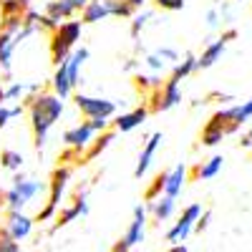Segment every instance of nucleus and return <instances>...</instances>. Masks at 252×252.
<instances>
[{
  "instance_id": "obj_1",
  "label": "nucleus",
  "mask_w": 252,
  "mask_h": 252,
  "mask_svg": "<svg viewBox=\"0 0 252 252\" xmlns=\"http://www.w3.org/2000/svg\"><path fill=\"white\" fill-rule=\"evenodd\" d=\"M66 111V101H61L51 91H38L31 98L28 116H31V129H33V141L38 149H43V144L48 139V131L56 126V121Z\"/></svg>"
},
{
  "instance_id": "obj_2",
  "label": "nucleus",
  "mask_w": 252,
  "mask_h": 252,
  "mask_svg": "<svg viewBox=\"0 0 252 252\" xmlns=\"http://www.w3.org/2000/svg\"><path fill=\"white\" fill-rule=\"evenodd\" d=\"M46 189V184L40 182V179H33V177H23V174H18L13 179V184L5 189V194H3V204L10 209V212H23V207L31 204L40 192Z\"/></svg>"
},
{
  "instance_id": "obj_3",
  "label": "nucleus",
  "mask_w": 252,
  "mask_h": 252,
  "mask_svg": "<svg viewBox=\"0 0 252 252\" xmlns=\"http://www.w3.org/2000/svg\"><path fill=\"white\" fill-rule=\"evenodd\" d=\"M81 31H83L81 20H66L51 33V58L56 66H61L76 51V43L81 40Z\"/></svg>"
},
{
  "instance_id": "obj_4",
  "label": "nucleus",
  "mask_w": 252,
  "mask_h": 252,
  "mask_svg": "<svg viewBox=\"0 0 252 252\" xmlns=\"http://www.w3.org/2000/svg\"><path fill=\"white\" fill-rule=\"evenodd\" d=\"M131 18L134 10L124 0H89V5L81 10V23H98L106 18Z\"/></svg>"
},
{
  "instance_id": "obj_5",
  "label": "nucleus",
  "mask_w": 252,
  "mask_h": 252,
  "mask_svg": "<svg viewBox=\"0 0 252 252\" xmlns=\"http://www.w3.org/2000/svg\"><path fill=\"white\" fill-rule=\"evenodd\" d=\"M73 103L76 109L86 116L89 121L94 119H111L116 114V101L111 98H103V96H89V94H76L73 96Z\"/></svg>"
},
{
  "instance_id": "obj_6",
  "label": "nucleus",
  "mask_w": 252,
  "mask_h": 252,
  "mask_svg": "<svg viewBox=\"0 0 252 252\" xmlns=\"http://www.w3.org/2000/svg\"><path fill=\"white\" fill-rule=\"evenodd\" d=\"M202 215V204H189L184 207V212L179 215V220L172 224V229L166 232V242L169 245H184V240L194 232V224Z\"/></svg>"
},
{
  "instance_id": "obj_7",
  "label": "nucleus",
  "mask_w": 252,
  "mask_h": 252,
  "mask_svg": "<svg viewBox=\"0 0 252 252\" xmlns=\"http://www.w3.org/2000/svg\"><path fill=\"white\" fill-rule=\"evenodd\" d=\"M144 232H146V207L144 204H136L134 207V220L126 229V235L114 245L111 252H131L139 242H144Z\"/></svg>"
},
{
  "instance_id": "obj_8",
  "label": "nucleus",
  "mask_w": 252,
  "mask_h": 252,
  "mask_svg": "<svg viewBox=\"0 0 252 252\" xmlns=\"http://www.w3.org/2000/svg\"><path fill=\"white\" fill-rule=\"evenodd\" d=\"M68 177H71V169H68V166H61V169H56V172H53L48 204H46V207H43V209H40V212H38V220H40V222L51 220V217H53V212L58 209V204H61V197H63V192H66Z\"/></svg>"
},
{
  "instance_id": "obj_9",
  "label": "nucleus",
  "mask_w": 252,
  "mask_h": 252,
  "mask_svg": "<svg viewBox=\"0 0 252 252\" xmlns=\"http://www.w3.org/2000/svg\"><path fill=\"white\" fill-rule=\"evenodd\" d=\"M86 5H89V0H48L43 15L53 26H61V23H66V20H73L76 13H81Z\"/></svg>"
},
{
  "instance_id": "obj_10",
  "label": "nucleus",
  "mask_w": 252,
  "mask_h": 252,
  "mask_svg": "<svg viewBox=\"0 0 252 252\" xmlns=\"http://www.w3.org/2000/svg\"><path fill=\"white\" fill-rule=\"evenodd\" d=\"M94 139H96V131L91 129V124L89 121H81V124H76V126H71V129L63 134V144L68 146V149H73V152H89V146L94 144Z\"/></svg>"
},
{
  "instance_id": "obj_11",
  "label": "nucleus",
  "mask_w": 252,
  "mask_h": 252,
  "mask_svg": "<svg viewBox=\"0 0 252 252\" xmlns=\"http://www.w3.org/2000/svg\"><path fill=\"white\" fill-rule=\"evenodd\" d=\"M154 111H169L174 106H179L182 103V89H179V81L169 78V81H164L161 86L154 91Z\"/></svg>"
},
{
  "instance_id": "obj_12",
  "label": "nucleus",
  "mask_w": 252,
  "mask_h": 252,
  "mask_svg": "<svg viewBox=\"0 0 252 252\" xmlns=\"http://www.w3.org/2000/svg\"><path fill=\"white\" fill-rule=\"evenodd\" d=\"M33 227H35V220H33V217H28V215H23V212H10L8 220H5L3 232H5L8 237H13L15 242H20V240H26V237L33 235Z\"/></svg>"
},
{
  "instance_id": "obj_13",
  "label": "nucleus",
  "mask_w": 252,
  "mask_h": 252,
  "mask_svg": "<svg viewBox=\"0 0 252 252\" xmlns=\"http://www.w3.org/2000/svg\"><path fill=\"white\" fill-rule=\"evenodd\" d=\"M161 141H164V134H161V131H154L149 139H146V144L141 146L139 161H136V166H134V177H136V179H141L146 172H149V166H152V161H154V157H157V152H159Z\"/></svg>"
},
{
  "instance_id": "obj_14",
  "label": "nucleus",
  "mask_w": 252,
  "mask_h": 252,
  "mask_svg": "<svg viewBox=\"0 0 252 252\" xmlns=\"http://www.w3.org/2000/svg\"><path fill=\"white\" fill-rule=\"evenodd\" d=\"M184 182H187V166L184 164H177L174 169L164 172L161 174V197L177 199L184 189Z\"/></svg>"
},
{
  "instance_id": "obj_15",
  "label": "nucleus",
  "mask_w": 252,
  "mask_h": 252,
  "mask_svg": "<svg viewBox=\"0 0 252 252\" xmlns=\"http://www.w3.org/2000/svg\"><path fill=\"white\" fill-rule=\"evenodd\" d=\"M224 51H227V43H224V40H220V38L209 40V43L204 46V51H202V53L197 56V71L212 68V66H215L217 61H222Z\"/></svg>"
},
{
  "instance_id": "obj_16",
  "label": "nucleus",
  "mask_w": 252,
  "mask_h": 252,
  "mask_svg": "<svg viewBox=\"0 0 252 252\" xmlns=\"http://www.w3.org/2000/svg\"><path fill=\"white\" fill-rule=\"evenodd\" d=\"M149 106H139L134 111H126V114H119L114 119V129L116 131H134L136 126H141L146 119H149Z\"/></svg>"
},
{
  "instance_id": "obj_17",
  "label": "nucleus",
  "mask_w": 252,
  "mask_h": 252,
  "mask_svg": "<svg viewBox=\"0 0 252 252\" xmlns=\"http://www.w3.org/2000/svg\"><path fill=\"white\" fill-rule=\"evenodd\" d=\"M51 94L53 96H58L61 101H66V98H71L73 96V86H71V81H68V68H66V61L61 63V66H56V71H53V78H51Z\"/></svg>"
},
{
  "instance_id": "obj_18",
  "label": "nucleus",
  "mask_w": 252,
  "mask_h": 252,
  "mask_svg": "<svg viewBox=\"0 0 252 252\" xmlns=\"http://www.w3.org/2000/svg\"><path fill=\"white\" fill-rule=\"evenodd\" d=\"M86 215H89V197H86V194H78V197H76V202H73L68 209H63V212L58 215V220H56L53 229H61V227H66V224H71L73 220L86 217Z\"/></svg>"
},
{
  "instance_id": "obj_19",
  "label": "nucleus",
  "mask_w": 252,
  "mask_h": 252,
  "mask_svg": "<svg viewBox=\"0 0 252 252\" xmlns=\"http://www.w3.org/2000/svg\"><path fill=\"white\" fill-rule=\"evenodd\" d=\"M18 43H15V35L0 28V73L8 76L13 68V53H15Z\"/></svg>"
},
{
  "instance_id": "obj_20",
  "label": "nucleus",
  "mask_w": 252,
  "mask_h": 252,
  "mask_svg": "<svg viewBox=\"0 0 252 252\" xmlns=\"http://www.w3.org/2000/svg\"><path fill=\"white\" fill-rule=\"evenodd\" d=\"M89 61V48H76L68 58H66V68H68V81H71V86L76 89L78 83H81V68H83V63Z\"/></svg>"
},
{
  "instance_id": "obj_21",
  "label": "nucleus",
  "mask_w": 252,
  "mask_h": 252,
  "mask_svg": "<svg viewBox=\"0 0 252 252\" xmlns=\"http://www.w3.org/2000/svg\"><path fill=\"white\" fill-rule=\"evenodd\" d=\"M40 91V83H26V81H13L10 86H3V103H8V101H18L20 96H26V94H38Z\"/></svg>"
},
{
  "instance_id": "obj_22",
  "label": "nucleus",
  "mask_w": 252,
  "mask_h": 252,
  "mask_svg": "<svg viewBox=\"0 0 252 252\" xmlns=\"http://www.w3.org/2000/svg\"><path fill=\"white\" fill-rule=\"evenodd\" d=\"M174 209H177V202L169 197H157L154 202H149V212L154 215L157 222H166L174 215Z\"/></svg>"
},
{
  "instance_id": "obj_23",
  "label": "nucleus",
  "mask_w": 252,
  "mask_h": 252,
  "mask_svg": "<svg viewBox=\"0 0 252 252\" xmlns=\"http://www.w3.org/2000/svg\"><path fill=\"white\" fill-rule=\"evenodd\" d=\"M222 164H224V159H222L220 154L209 157V159H204L197 169H194V177H197V179H215V177L222 172Z\"/></svg>"
},
{
  "instance_id": "obj_24",
  "label": "nucleus",
  "mask_w": 252,
  "mask_h": 252,
  "mask_svg": "<svg viewBox=\"0 0 252 252\" xmlns=\"http://www.w3.org/2000/svg\"><path fill=\"white\" fill-rule=\"evenodd\" d=\"M194 71H197V56H194V53H187L184 61H179L177 66L172 68V76H169V78L182 81V78H187V76H192Z\"/></svg>"
},
{
  "instance_id": "obj_25",
  "label": "nucleus",
  "mask_w": 252,
  "mask_h": 252,
  "mask_svg": "<svg viewBox=\"0 0 252 252\" xmlns=\"http://www.w3.org/2000/svg\"><path fill=\"white\" fill-rule=\"evenodd\" d=\"M23 154L15 152V149H3L0 152V166H3L5 172H20L23 169Z\"/></svg>"
},
{
  "instance_id": "obj_26",
  "label": "nucleus",
  "mask_w": 252,
  "mask_h": 252,
  "mask_svg": "<svg viewBox=\"0 0 252 252\" xmlns=\"http://www.w3.org/2000/svg\"><path fill=\"white\" fill-rule=\"evenodd\" d=\"M224 136H227V134H224L222 126H215V124H209V121H207L204 129H202V144H204V146H217Z\"/></svg>"
},
{
  "instance_id": "obj_27",
  "label": "nucleus",
  "mask_w": 252,
  "mask_h": 252,
  "mask_svg": "<svg viewBox=\"0 0 252 252\" xmlns=\"http://www.w3.org/2000/svg\"><path fill=\"white\" fill-rule=\"evenodd\" d=\"M152 18H154L152 10H139V13H134V15H131V35L139 38V33H141L146 26H149Z\"/></svg>"
},
{
  "instance_id": "obj_28",
  "label": "nucleus",
  "mask_w": 252,
  "mask_h": 252,
  "mask_svg": "<svg viewBox=\"0 0 252 252\" xmlns=\"http://www.w3.org/2000/svg\"><path fill=\"white\" fill-rule=\"evenodd\" d=\"M20 114H23V103H13V106H8V103H0V131L8 126L10 119H15V116H20Z\"/></svg>"
},
{
  "instance_id": "obj_29",
  "label": "nucleus",
  "mask_w": 252,
  "mask_h": 252,
  "mask_svg": "<svg viewBox=\"0 0 252 252\" xmlns=\"http://www.w3.org/2000/svg\"><path fill=\"white\" fill-rule=\"evenodd\" d=\"M111 141H114V134H111V131H103V134H101L98 139H94V144L89 146L86 157H89V159H96V157H98V154H101L103 149H106V146H109Z\"/></svg>"
},
{
  "instance_id": "obj_30",
  "label": "nucleus",
  "mask_w": 252,
  "mask_h": 252,
  "mask_svg": "<svg viewBox=\"0 0 252 252\" xmlns=\"http://www.w3.org/2000/svg\"><path fill=\"white\" fill-rule=\"evenodd\" d=\"M3 15H23L28 10V0H0Z\"/></svg>"
},
{
  "instance_id": "obj_31",
  "label": "nucleus",
  "mask_w": 252,
  "mask_h": 252,
  "mask_svg": "<svg viewBox=\"0 0 252 252\" xmlns=\"http://www.w3.org/2000/svg\"><path fill=\"white\" fill-rule=\"evenodd\" d=\"M252 119V98L250 101H242V103H235V126H245L247 121Z\"/></svg>"
},
{
  "instance_id": "obj_32",
  "label": "nucleus",
  "mask_w": 252,
  "mask_h": 252,
  "mask_svg": "<svg viewBox=\"0 0 252 252\" xmlns=\"http://www.w3.org/2000/svg\"><path fill=\"white\" fill-rule=\"evenodd\" d=\"M154 5L161 8V10H169V13H177L187 5V0H154Z\"/></svg>"
},
{
  "instance_id": "obj_33",
  "label": "nucleus",
  "mask_w": 252,
  "mask_h": 252,
  "mask_svg": "<svg viewBox=\"0 0 252 252\" xmlns=\"http://www.w3.org/2000/svg\"><path fill=\"white\" fill-rule=\"evenodd\" d=\"M0 252H20V245L0 229Z\"/></svg>"
},
{
  "instance_id": "obj_34",
  "label": "nucleus",
  "mask_w": 252,
  "mask_h": 252,
  "mask_svg": "<svg viewBox=\"0 0 252 252\" xmlns=\"http://www.w3.org/2000/svg\"><path fill=\"white\" fill-rule=\"evenodd\" d=\"M204 23H207V28H209V31H215V28H220V23H222V18H220L217 8H209V10H207V15H204Z\"/></svg>"
},
{
  "instance_id": "obj_35",
  "label": "nucleus",
  "mask_w": 252,
  "mask_h": 252,
  "mask_svg": "<svg viewBox=\"0 0 252 252\" xmlns=\"http://www.w3.org/2000/svg\"><path fill=\"white\" fill-rule=\"evenodd\" d=\"M209 220H212V212H209V209H202V215H199V220H197V224H194L197 232H204V229L209 227Z\"/></svg>"
},
{
  "instance_id": "obj_36",
  "label": "nucleus",
  "mask_w": 252,
  "mask_h": 252,
  "mask_svg": "<svg viewBox=\"0 0 252 252\" xmlns=\"http://www.w3.org/2000/svg\"><path fill=\"white\" fill-rule=\"evenodd\" d=\"M240 146H245V149H252V126L242 134V139H240Z\"/></svg>"
},
{
  "instance_id": "obj_37",
  "label": "nucleus",
  "mask_w": 252,
  "mask_h": 252,
  "mask_svg": "<svg viewBox=\"0 0 252 252\" xmlns=\"http://www.w3.org/2000/svg\"><path fill=\"white\" fill-rule=\"evenodd\" d=\"M237 38V28H227L222 35H220V40H224V43H229V40H235Z\"/></svg>"
},
{
  "instance_id": "obj_38",
  "label": "nucleus",
  "mask_w": 252,
  "mask_h": 252,
  "mask_svg": "<svg viewBox=\"0 0 252 252\" xmlns=\"http://www.w3.org/2000/svg\"><path fill=\"white\" fill-rule=\"evenodd\" d=\"M124 3H126V5H129L131 10H141V8L146 5V0H124Z\"/></svg>"
},
{
  "instance_id": "obj_39",
  "label": "nucleus",
  "mask_w": 252,
  "mask_h": 252,
  "mask_svg": "<svg viewBox=\"0 0 252 252\" xmlns=\"http://www.w3.org/2000/svg\"><path fill=\"white\" fill-rule=\"evenodd\" d=\"M169 252H187V245H172Z\"/></svg>"
},
{
  "instance_id": "obj_40",
  "label": "nucleus",
  "mask_w": 252,
  "mask_h": 252,
  "mask_svg": "<svg viewBox=\"0 0 252 252\" xmlns=\"http://www.w3.org/2000/svg\"><path fill=\"white\" fill-rule=\"evenodd\" d=\"M3 212H5V204H3V197H0V222H3Z\"/></svg>"
},
{
  "instance_id": "obj_41",
  "label": "nucleus",
  "mask_w": 252,
  "mask_h": 252,
  "mask_svg": "<svg viewBox=\"0 0 252 252\" xmlns=\"http://www.w3.org/2000/svg\"><path fill=\"white\" fill-rule=\"evenodd\" d=\"M0 96H3V73H0ZM0 103H3V98H0Z\"/></svg>"
},
{
  "instance_id": "obj_42",
  "label": "nucleus",
  "mask_w": 252,
  "mask_h": 252,
  "mask_svg": "<svg viewBox=\"0 0 252 252\" xmlns=\"http://www.w3.org/2000/svg\"><path fill=\"white\" fill-rule=\"evenodd\" d=\"M46 252H51V250H46Z\"/></svg>"
}]
</instances>
